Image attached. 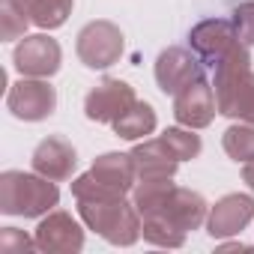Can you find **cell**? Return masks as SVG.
Returning a JSON list of instances; mask_svg holds the SVG:
<instances>
[{
  "label": "cell",
  "instance_id": "6da1fadb",
  "mask_svg": "<svg viewBox=\"0 0 254 254\" xmlns=\"http://www.w3.org/2000/svg\"><path fill=\"white\" fill-rule=\"evenodd\" d=\"M206 215H209V203L203 200L200 191L174 186L162 197V203H156L150 212L141 215V233L150 245L183 248L186 236L206 224Z\"/></svg>",
  "mask_w": 254,
  "mask_h": 254
},
{
  "label": "cell",
  "instance_id": "7a4b0ae2",
  "mask_svg": "<svg viewBox=\"0 0 254 254\" xmlns=\"http://www.w3.org/2000/svg\"><path fill=\"white\" fill-rule=\"evenodd\" d=\"M60 200V189L54 180L27 171H3L0 174V212L15 218H42Z\"/></svg>",
  "mask_w": 254,
  "mask_h": 254
},
{
  "label": "cell",
  "instance_id": "3957f363",
  "mask_svg": "<svg viewBox=\"0 0 254 254\" xmlns=\"http://www.w3.org/2000/svg\"><path fill=\"white\" fill-rule=\"evenodd\" d=\"M78 215L87 224V230H96L105 242L129 248L135 245L141 233V212L126 197H87L78 200Z\"/></svg>",
  "mask_w": 254,
  "mask_h": 254
},
{
  "label": "cell",
  "instance_id": "277c9868",
  "mask_svg": "<svg viewBox=\"0 0 254 254\" xmlns=\"http://www.w3.org/2000/svg\"><path fill=\"white\" fill-rule=\"evenodd\" d=\"M138 180V168L132 153H102L93 159L90 171L72 180V197H126L132 194Z\"/></svg>",
  "mask_w": 254,
  "mask_h": 254
},
{
  "label": "cell",
  "instance_id": "5b68a950",
  "mask_svg": "<svg viewBox=\"0 0 254 254\" xmlns=\"http://www.w3.org/2000/svg\"><path fill=\"white\" fill-rule=\"evenodd\" d=\"M189 45L209 69L251 66V51L242 42L233 18H206V21L194 24L189 33Z\"/></svg>",
  "mask_w": 254,
  "mask_h": 254
},
{
  "label": "cell",
  "instance_id": "8992f818",
  "mask_svg": "<svg viewBox=\"0 0 254 254\" xmlns=\"http://www.w3.org/2000/svg\"><path fill=\"white\" fill-rule=\"evenodd\" d=\"M212 90L221 117L254 126V69L251 66H221L212 69Z\"/></svg>",
  "mask_w": 254,
  "mask_h": 254
},
{
  "label": "cell",
  "instance_id": "52a82bcc",
  "mask_svg": "<svg viewBox=\"0 0 254 254\" xmlns=\"http://www.w3.org/2000/svg\"><path fill=\"white\" fill-rule=\"evenodd\" d=\"M123 51H126L123 30L108 18L87 21L75 36V54L87 69H111L114 63H120Z\"/></svg>",
  "mask_w": 254,
  "mask_h": 254
},
{
  "label": "cell",
  "instance_id": "ba28073f",
  "mask_svg": "<svg viewBox=\"0 0 254 254\" xmlns=\"http://www.w3.org/2000/svg\"><path fill=\"white\" fill-rule=\"evenodd\" d=\"M6 108L15 120L24 123H42L54 114L57 108V90L48 84V78H27L9 84L6 90Z\"/></svg>",
  "mask_w": 254,
  "mask_h": 254
},
{
  "label": "cell",
  "instance_id": "9c48e42d",
  "mask_svg": "<svg viewBox=\"0 0 254 254\" xmlns=\"http://www.w3.org/2000/svg\"><path fill=\"white\" fill-rule=\"evenodd\" d=\"M12 66L27 78H51L63 66V48L48 33L24 36L12 51Z\"/></svg>",
  "mask_w": 254,
  "mask_h": 254
},
{
  "label": "cell",
  "instance_id": "30bf717a",
  "mask_svg": "<svg viewBox=\"0 0 254 254\" xmlns=\"http://www.w3.org/2000/svg\"><path fill=\"white\" fill-rule=\"evenodd\" d=\"M33 236L36 248L45 254H78L84 248V224L66 209H51L42 215Z\"/></svg>",
  "mask_w": 254,
  "mask_h": 254
},
{
  "label": "cell",
  "instance_id": "8fae6325",
  "mask_svg": "<svg viewBox=\"0 0 254 254\" xmlns=\"http://www.w3.org/2000/svg\"><path fill=\"white\" fill-rule=\"evenodd\" d=\"M197 78H203V60L191 48L171 45L156 57V84L165 96H177Z\"/></svg>",
  "mask_w": 254,
  "mask_h": 254
},
{
  "label": "cell",
  "instance_id": "7c38bea8",
  "mask_svg": "<svg viewBox=\"0 0 254 254\" xmlns=\"http://www.w3.org/2000/svg\"><path fill=\"white\" fill-rule=\"evenodd\" d=\"M135 87L123 78L105 75L87 96H84V117L93 123H114L126 108L135 102Z\"/></svg>",
  "mask_w": 254,
  "mask_h": 254
},
{
  "label": "cell",
  "instance_id": "4fadbf2b",
  "mask_svg": "<svg viewBox=\"0 0 254 254\" xmlns=\"http://www.w3.org/2000/svg\"><path fill=\"white\" fill-rule=\"evenodd\" d=\"M218 105H215V90L206 78L191 81L189 87H183L174 96V117L180 126H189V129H206V126L215 120Z\"/></svg>",
  "mask_w": 254,
  "mask_h": 254
},
{
  "label": "cell",
  "instance_id": "5bb4252c",
  "mask_svg": "<svg viewBox=\"0 0 254 254\" xmlns=\"http://www.w3.org/2000/svg\"><path fill=\"white\" fill-rule=\"evenodd\" d=\"M254 218V197L242 194V191H230L224 197L215 200V206H209L206 215V233L212 239H224V236H236L242 233Z\"/></svg>",
  "mask_w": 254,
  "mask_h": 254
},
{
  "label": "cell",
  "instance_id": "9a60e30c",
  "mask_svg": "<svg viewBox=\"0 0 254 254\" xmlns=\"http://www.w3.org/2000/svg\"><path fill=\"white\" fill-rule=\"evenodd\" d=\"M30 165H33L36 174H42L54 183H66V180H72V174L78 168V153L66 138L48 135L36 144V150L30 156Z\"/></svg>",
  "mask_w": 254,
  "mask_h": 254
},
{
  "label": "cell",
  "instance_id": "2e32d148",
  "mask_svg": "<svg viewBox=\"0 0 254 254\" xmlns=\"http://www.w3.org/2000/svg\"><path fill=\"white\" fill-rule=\"evenodd\" d=\"M138 177H177L180 162L171 156V150L165 147L162 138H144L141 144H135L132 150Z\"/></svg>",
  "mask_w": 254,
  "mask_h": 254
},
{
  "label": "cell",
  "instance_id": "e0dca14e",
  "mask_svg": "<svg viewBox=\"0 0 254 254\" xmlns=\"http://www.w3.org/2000/svg\"><path fill=\"white\" fill-rule=\"evenodd\" d=\"M156 123H159L156 108H153L150 102H144V99H135L129 108H126V111L111 123V129H114V135L123 138V141H144L147 135L156 132Z\"/></svg>",
  "mask_w": 254,
  "mask_h": 254
},
{
  "label": "cell",
  "instance_id": "ac0fdd59",
  "mask_svg": "<svg viewBox=\"0 0 254 254\" xmlns=\"http://www.w3.org/2000/svg\"><path fill=\"white\" fill-rule=\"evenodd\" d=\"M21 6V12L30 18L33 27L39 30H57L69 21L75 0H15Z\"/></svg>",
  "mask_w": 254,
  "mask_h": 254
},
{
  "label": "cell",
  "instance_id": "d6986e66",
  "mask_svg": "<svg viewBox=\"0 0 254 254\" xmlns=\"http://www.w3.org/2000/svg\"><path fill=\"white\" fill-rule=\"evenodd\" d=\"M221 147H224V153L233 162H239V165L251 162L254 159V126L251 123H239V120L230 123L224 129V135H221Z\"/></svg>",
  "mask_w": 254,
  "mask_h": 254
},
{
  "label": "cell",
  "instance_id": "ffe728a7",
  "mask_svg": "<svg viewBox=\"0 0 254 254\" xmlns=\"http://www.w3.org/2000/svg\"><path fill=\"white\" fill-rule=\"evenodd\" d=\"M194 132L197 129H189V126H171V129H165L159 138L165 141V147L171 150V156L177 162H189V159H197L200 150H203V141Z\"/></svg>",
  "mask_w": 254,
  "mask_h": 254
},
{
  "label": "cell",
  "instance_id": "44dd1931",
  "mask_svg": "<svg viewBox=\"0 0 254 254\" xmlns=\"http://www.w3.org/2000/svg\"><path fill=\"white\" fill-rule=\"evenodd\" d=\"M174 177H138L135 189H132V203L138 206V212H150L156 203H162V197L174 189Z\"/></svg>",
  "mask_w": 254,
  "mask_h": 254
},
{
  "label": "cell",
  "instance_id": "7402d4cb",
  "mask_svg": "<svg viewBox=\"0 0 254 254\" xmlns=\"http://www.w3.org/2000/svg\"><path fill=\"white\" fill-rule=\"evenodd\" d=\"M30 27V18L21 12V6L15 0H3L0 3V39L12 42V39H24Z\"/></svg>",
  "mask_w": 254,
  "mask_h": 254
},
{
  "label": "cell",
  "instance_id": "603a6c76",
  "mask_svg": "<svg viewBox=\"0 0 254 254\" xmlns=\"http://www.w3.org/2000/svg\"><path fill=\"white\" fill-rule=\"evenodd\" d=\"M36 248V236H27L18 227H0V251L3 254H24Z\"/></svg>",
  "mask_w": 254,
  "mask_h": 254
},
{
  "label": "cell",
  "instance_id": "cb8c5ba5",
  "mask_svg": "<svg viewBox=\"0 0 254 254\" xmlns=\"http://www.w3.org/2000/svg\"><path fill=\"white\" fill-rule=\"evenodd\" d=\"M233 24L248 48H254V0H245L233 9Z\"/></svg>",
  "mask_w": 254,
  "mask_h": 254
},
{
  "label": "cell",
  "instance_id": "d4e9b609",
  "mask_svg": "<svg viewBox=\"0 0 254 254\" xmlns=\"http://www.w3.org/2000/svg\"><path fill=\"white\" fill-rule=\"evenodd\" d=\"M242 183L254 191V159H251V162H245V168H242Z\"/></svg>",
  "mask_w": 254,
  "mask_h": 254
},
{
  "label": "cell",
  "instance_id": "484cf974",
  "mask_svg": "<svg viewBox=\"0 0 254 254\" xmlns=\"http://www.w3.org/2000/svg\"><path fill=\"white\" fill-rule=\"evenodd\" d=\"M221 251H251V245H245V242H224V245H218Z\"/></svg>",
  "mask_w": 254,
  "mask_h": 254
}]
</instances>
